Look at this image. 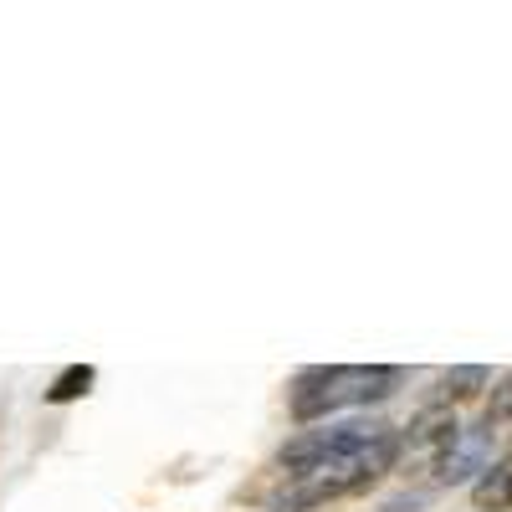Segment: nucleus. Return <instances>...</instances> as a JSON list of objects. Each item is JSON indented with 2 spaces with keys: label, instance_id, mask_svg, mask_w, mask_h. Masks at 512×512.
Instances as JSON below:
<instances>
[{
  "label": "nucleus",
  "instance_id": "obj_5",
  "mask_svg": "<svg viewBox=\"0 0 512 512\" xmlns=\"http://www.w3.org/2000/svg\"><path fill=\"white\" fill-rule=\"evenodd\" d=\"M472 507L477 512H512V451L497 456L487 472L472 482Z\"/></svg>",
  "mask_w": 512,
  "mask_h": 512
},
{
  "label": "nucleus",
  "instance_id": "obj_2",
  "mask_svg": "<svg viewBox=\"0 0 512 512\" xmlns=\"http://www.w3.org/2000/svg\"><path fill=\"white\" fill-rule=\"evenodd\" d=\"M395 384H400L395 364H318L292 379L287 410L297 425H318L338 410H364V405L390 400Z\"/></svg>",
  "mask_w": 512,
  "mask_h": 512
},
{
  "label": "nucleus",
  "instance_id": "obj_1",
  "mask_svg": "<svg viewBox=\"0 0 512 512\" xmlns=\"http://www.w3.org/2000/svg\"><path fill=\"white\" fill-rule=\"evenodd\" d=\"M400 466V431L384 420H344L292 436L282 451V472L267 487L272 512H313L338 497L374 487Z\"/></svg>",
  "mask_w": 512,
  "mask_h": 512
},
{
  "label": "nucleus",
  "instance_id": "obj_4",
  "mask_svg": "<svg viewBox=\"0 0 512 512\" xmlns=\"http://www.w3.org/2000/svg\"><path fill=\"white\" fill-rule=\"evenodd\" d=\"M492 461H497V456H492V441H487L482 425H461V436L451 441V451H446V456H441V466H436V482H441V487L477 482Z\"/></svg>",
  "mask_w": 512,
  "mask_h": 512
},
{
  "label": "nucleus",
  "instance_id": "obj_3",
  "mask_svg": "<svg viewBox=\"0 0 512 512\" xmlns=\"http://www.w3.org/2000/svg\"><path fill=\"white\" fill-rule=\"evenodd\" d=\"M456 436H461V415L451 405L431 400V405H420L415 420L400 431V461L410 466V472H431L436 477V466H441V456L451 451Z\"/></svg>",
  "mask_w": 512,
  "mask_h": 512
},
{
  "label": "nucleus",
  "instance_id": "obj_8",
  "mask_svg": "<svg viewBox=\"0 0 512 512\" xmlns=\"http://www.w3.org/2000/svg\"><path fill=\"white\" fill-rule=\"evenodd\" d=\"M93 379H98V369H93V364H72V369H62V374L52 379L47 400H52V405H72V400H82V395L93 390Z\"/></svg>",
  "mask_w": 512,
  "mask_h": 512
},
{
  "label": "nucleus",
  "instance_id": "obj_7",
  "mask_svg": "<svg viewBox=\"0 0 512 512\" xmlns=\"http://www.w3.org/2000/svg\"><path fill=\"white\" fill-rule=\"evenodd\" d=\"M487 384H492V374H487L482 364H461V369H446V374H441V395H436V400L456 410L461 400H477Z\"/></svg>",
  "mask_w": 512,
  "mask_h": 512
},
{
  "label": "nucleus",
  "instance_id": "obj_6",
  "mask_svg": "<svg viewBox=\"0 0 512 512\" xmlns=\"http://www.w3.org/2000/svg\"><path fill=\"white\" fill-rule=\"evenodd\" d=\"M482 431L492 441L497 456L512 451V369L492 384V395H487V415H482Z\"/></svg>",
  "mask_w": 512,
  "mask_h": 512
}]
</instances>
